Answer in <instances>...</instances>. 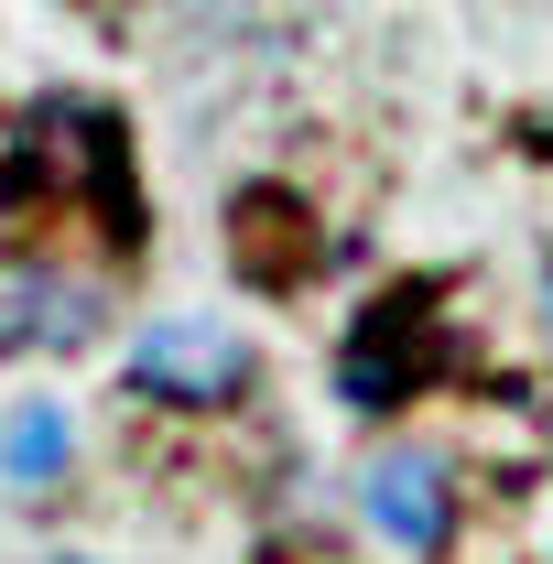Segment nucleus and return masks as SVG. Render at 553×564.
I'll use <instances>...</instances> for the list:
<instances>
[{
	"mask_svg": "<svg viewBox=\"0 0 553 564\" xmlns=\"http://www.w3.org/2000/svg\"><path fill=\"white\" fill-rule=\"evenodd\" d=\"M131 380L141 391H163V402H228L239 380H250V358L228 326H196V315H174V326H152L131 348Z\"/></svg>",
	"mask_w": 553,
	"mask_h": 564,
	"instance_id": "1",
	"label": "nucleus"
},
{
	"mask_svg": "<svg viewBox=\"0 0 553 564\" xmlns=\"http://www.w3.org/2000/svg\"><path fill=\"white\" fill-rule=\"evenodd\" d=\"M369 521H380L391 543L434 554V543H445V467H434V456H380V467H369Z\"/></svg>",
	"mask_w": 553,
	"mask_h": 564,
	"instance_id": "2",
	"label": "nucleus"
},
{
	"mask_svg": "<svg viewBox=\"0 0 553 564\" xmlns=\"http://www.w3.org/2000/svg\"><path fill=\"white\" fill-rule=\"evenodd\" d=\"M55 467H66V413L55 402H22V413L0 423V478L11 489H44Z\"/></svg>",
	"mask_w": 553,
	"mask_h": 564,
	"instance_id": "3",
	"label": "nucleus"
}]
</instances>
